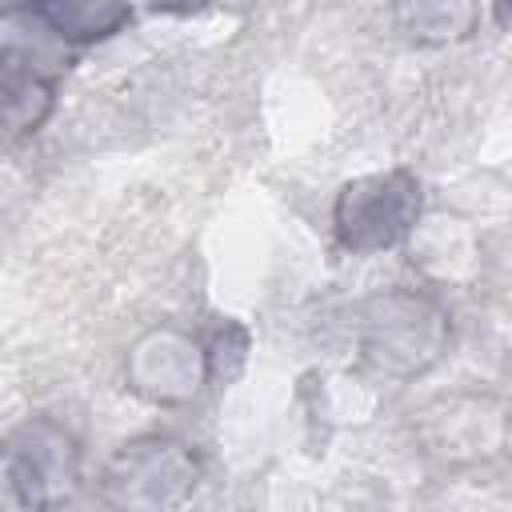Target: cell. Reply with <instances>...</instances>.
Returning a JSON list of instances; mask_svg holds the SVG:
<instances>
[{
	"instance_id": "obj_1",
	"label": "cell",
	"mask_w": 512,
	"mask_h": 512,
	"mask_svg": "<svg viewBox=\"0 0 512 512\" xmlns=\"http://www.w3.org/2000/svg\"><path fill=\"white\" fill-rule=\"evenodd\" d=\"M452 344L448 308L424 288H384L356 308V348L372 376L416 380Z\"/></svg>"
},
{
	"instance_id": "obj_2",
	"label": "cell",
	"mask_w": 512,
	"mask_h": 512,
	"mask_svg": "<svg viewBox=\"0 0 512 512\" xmlns=\"http://www.w3.org/2000/svg\"><path fill=\"white\" fill-rule=\"evenodd\" d=\"M424 216L420 180L408 168H384L348 180L332 200V232L352 256L408 244Z\"/></svg>"
},
{
	"instance_id": "obj_3",
	"label": "cell",
	"mask_w": 512,
	"mask_h": 512,
	"mask_svg": "<svg viewBox=\"0 0 512 512\" xmlns=\"http://www.w3.org/2000/svg\"><path fill=\"white\" fill-rule=\"evenodd\" d=\"M200 488V456L164 432L136 436L120 444L100 476V492L112 508H144L164 512L192 500Z\"/></svg>"
},
{
	"instance_id": "obj_4",
	"label": "cell",
	"mask_w": 512,
	"mask_h": 512,
	"mask_svg": "<svg viewBox=\"0 0 512 512\" xmlns=\"http://www.w3.org/2000/svg\"><path fill=\"white\" fill-rule=\"evenodd\" d=\"M80 484V444L52 416L20 420L4 440V496L12 508H56Z\"/></svg>"
},
{
	"instance_id": "obj_5",
	"label": "cell",
	"mask_w": 512,
	"mask_h": 512,
	"mask_svg": "<svg viewBox=\"0 0 512 512\" xmlns=\"http://www.w3.org/2000/svg\"><path fill=\"white\" fill-rule=\"evenodd\" d=\"M208 380L212 348L180 324H152L124 352V388L152 408H184Z\"/></svg>"
},
{
	"instance_id": "obj_6",
	"label": "cell",
	"mask_w": 512,
	"mask_h": 512,
	"mask_svg": "<svg viewBox=\"0 0 512 512\" xmlns=\"http://www.w3.org/2000/svg\"><path fill=\"white\" fill-rule=\"evenodd\" d=\"M416 440L444 468L484 464L508 444V408L484 392L436 396L416 416Z\"/></svg>"
},
{
	"instance_id": "obj_7",
	"label": "cell",
	"mask_w": 512,
	"mask_h": 512,
	"mask_svg": "<svg viewBox=\"0 0 512 512\" xmlns=\"http://www.w3.org/2000/svg\"><path fill=\"white\" fill-rule=\"evenodd\" d=\"M0 104H4V128L12 140L32 136L52 104H56V84L52 76L36 64L32 48H20V40L4 36V76H0Z\"/></svg>"
},
{
	"instance_id": "obj_8",
	"label": "cell",
	"mask_w": 512,
	"mask_h": 512,
	"mask_svg": "<svg viewBox=\"0 0 512 512\" xmlns=\"http://www.w3.org/2000/svg\"><path fill=\"white\" fill-rule=\"evenodd\" d=\"M24 4V16H32L52 40L84 48L116 36L132 20V0H8Z\"/></svg>"
},
{
	"instance_id": "obj_9",
	"label": "cell",
	"mask_w": 512,
	"mask_h": 512,
	"mask_svg": "<svg viewBox=\"0 0 512 512\" xmlns=\"http://www.w3.org/2000/svg\"><path fill=\"white\" fill-rule=\"evenodd\" d=\"M408 252H412V264H420V272L436 284L468 280L480 264V244L472 228L456 216H432V220L420 216L416 232L408 236Z\"/></svg>"
},
{
	"instance_id": "obj_10",
	"label": "cell",
	"mask_w": 512,
	"mask_h": 512,
	"mask_svg": "<svg viewBox=\"0 0 512 512\" xmlns=\"http://www.w3.org/2000/svg\"><path fill=\"white\" fill-rule=\"evenodd\" d=\"M396 28L424 48L460 44L480 24V0H396Z\"/></svg>"
},
{
	"instance_id": "obj_11",
	"label": "cell",
	"mask_w": 512,
	"mask_h": 512,
	"mask_svg": "<svg viewBox=\"0 0 512 512\" xmlns=\"http://www.w3.org/2000/svg\"><path fill=\"white\" fill-rule=\"evenodd\" d=\"M156 8H168V12H196V8H204V4H212V0H152Z\"/></svg>"
},
{
	"instance_id": "obj_12",
	"label": "cell",
	"mask_w": 512,
	"mask_h": 512,
	"mask_svg": "<svg viewBox=\"0 0 512 512\" xmlns=\"http://www.w3.org/2000/svg\"><path fill=\"white\" fill-rule=\"evenodd\" d=\"M492 16L500 28H512V0H492Z\"/></svg>"
}]
</instances>
